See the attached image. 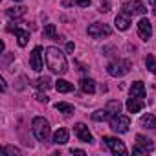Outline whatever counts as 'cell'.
<instances>
[{
  "label": "cell",
  "instance_id": "cell-30",
  "mask_svg": "<svg viewBox=\"0 0 156 156\" xmlns=\"http://www.w3.org/2000/svg\"><path fill=\"white\" fill-rule=\"evenodd\" d=\"M108 8H110L108 0H101V9H99V11H101V13H103V11H108Z\"/></svg>",
  "mask_w": 156,
  "mask_h": 156
},
{
  "label": "cell",
  "instance_id": "cell-25",
  "mask_svg": "<svg viewBox=\"0 0 156 156\" xmlns=\"http://www.w3.org/2000/svg\"><path fill=\"white\" fill-rule=\"evenodd\" d=\"M55 108H57L59 112H62V114H72V112H73V107H72L70 103H62V101H61V103H57V105H55Z\"/></svg>",
  "mask_w": 156,
  "mask_h": 156
},
{
  "label": "cell",
  "instance_id": "cell-14",
  "mask_svg": "<svg viewBox=\"0 0 156 156\" xmlns=\"http://www.w3.org/2000/svg\"><path fill=\"white\" fill-rule=\"evenodd\" d=\"M141 108H143V101H141L140 98H132V96H130V98L127 99V110H129V112L136 114V112H140Z\"/></svg>",
  "mask_w": 156,
  "mask_h": 156
},
{
  "label": "cell",
  "instance_id": "cell-4",
  "mask_svg": "<svg viewBox=\"0 0 156 156\" xmlns=\"http://www.w3.org/2000/svg\"><path fill=\"white\" fill-rule=\"evenodd\" d=\"M129 127H130V119H129L127 116L116 114V116H112V118H110V129H112L114 132L123 134V132H127V130H129Z\"/></svg>",
  "mask_w": 156,
  "mask_h": 156
},
{
  "label": "cell",
  "instance_id": "cell-18",
  "mask_svg": "<svg viewBox=\"0 0 156 156\" xmlns=\"http://www.w3.org/2000/svg\"><path fill=\"white\" fill-rule=\"evenodd\" d=\"M81 88H83L85 94H94V92H96V83H94V79H90V77L81 79Z\"/></svg>",
  "mask_w": 156,
  "mask_h": 156
},
{
  "label": "cell",
  "instance_id": "cell-23",
  "mask_svg": "<svg viewBox=\"0 0 156 156\" xmlns=\"http://www.w3.org/2000/svg\"><path fill=\"white\" fill-rule=\"evenodd\" d=\"M108 118H110V114H108L107 108H103V110H96V112L92 114V119H94V121H105V119H108Z\"/></svg>",
  "mask_w": 156,
  "mask_h": 156
},
{
  "label": "cell",
  "instance_id": "cell-8",
  "mask_svg": "<svg viewBox=\"0 0 156 156\" xmlns=\"http://www.w3.org/2000/svg\"><path fill=\"white\" fill-rule=\"evenodd\" d=\"M151 151H152V141H151L149 138L138 134V136H136V145H134L132 152H134V154H141V152H151Z\"/></svg>",
  "mask_w": 156,
  "mask_h": 156
},
{
  "label": "cell",
  "instance_id": "cell-33",
  "mask_svg": "<svg viewBox=\"0 0 156 156\" xmlns=\"http://www.w3.org/2000/svg\"><path fill=\"white\" fill-rule=\"evenodd\" d=\"M0 87H2V90H6V88H8V85H6V81H4V79H0Z\"/></svg>",
  "mask_w": 156,
  "mask_h": 156
},
{
  "label": "cell",
  "instance_id": "cell-13",
  "mask_svg": "<svg viewBox=\"0 0 156 156\" xmlns=\"http://www.w3.org/2000/svg\"><path fill=\"white\" fill-rule=\"evenodd\" d=\"M116 28L118 30H121V31H125V30H129V26H130V17L127 15V13H118V17H116Z\"/></svg>",
  "mask_w": 156,
  "mask_h": 156
},
{
  "label": "cell",
  "instance_id": "cell-16",
  "mask_svg": "<svg viewBox=\"0 0 156 156\" xmlns=\"http://www.w3.org/2000/svg\"><path fill=\"white\" fill-rule=\"evenodd\" d=\"M35 88H39V90H48L50 87H51V79H50V77H39V79H35L33 83H31Z\"/></svg>",
  "mask_w": 156,
  "mask_h": 156
},
{
  "label": "cell",
  "instance_id": "cell-7",
  "mask_svg": "<svg viewBox=\"0 0 156 156\" xmlns=\"http://www.w3.org/2000/svg\"><path fill=\"white\" fill-rule=\"evenodd\" d=\"M112 30L107 26V24H101V22H96V24H90L88 26V35L94 37V39H103V37H110Z\"/></svg>",
  "mask_w": 156,
  "mask_h": 156
},
{
  "label": "cell",
  "instance_id": "cell-15",
  "mask_svg": "<svg viewBox=\"0 0 156 156\" xmlns=\"http://www.w3.org/2000/svg\"><path fill=\"white\" fill-rule=\"evenodd\" d=\"M130 96H132V98H140V99L145 98V87H143L141 81L132 83V87H130Z\"/></svg>",
  "mask_w": 156,
  "mask_h": 156
},
{
  "label": "cell",
  "instance_id": "cell-20",
  "mask_svg": "<svg viewBox=\"0 0 156 156\" xmlns=\"http://www.w3.org/2000/svg\"><path fill=\"white\" fill-rule=\"evenodd\" d=\"M107 110H108V114L110 116H116V114H119V110H121V103L118 101V99H110L108 103H107V107H105Z\"/></svg>",
  "mask_w": 156,
  "mask_h": 156
},
{
  "label": "cell",
  "instance_id": "cell-29",
  "mask_svg": "<svg viewBox=\"0 0 156 156\" xmlns=\"http://www.w3.org/2000/svg\"><path fill=\"white\" fill-rule=\"evenodd\" d=\"M35 98H37V101H41V103H48V101H50V98H48L46 94H37Z\"/></svg>",
  "mask_w": 156,
  "mask_h": 156
},
{
  "label": "cell",
  "instance_id": "cell-17",
  "mask_svg": "<svg viewBox=\"0 0 156 156\" xmlns=\"http://www.w3.org/2000/svg\"><path fill=\"white\" fill-rule=\"evenodd\" d=\"M55 90L61 92V94H68V92H73V85L68 83V81H64V79H59L55 83Z\"/></svg>",
  "mask_w": 156,
  "mask_h": 156
},
{
  "label": "cell",
  "instance_id": "cell-31",
  "mask_svg": "<svg viewBox=\"0 0 156 156\" xmlns=\"http://www.w3.org/2000/svg\"><path fill=\"white\" fill-rule=\"evenodd\" d=\"M70 152H72V154H79V156H85V154H87V152H85L83 149H72Z\"/></svg>",
  "mask_w": 156,
  "mask_h": 156
},
{
  "label": "cell",
  "instance_id": "cell-2",
  "mask_svg": "<svg viewBox=\"0 0 156 156\" xmlns=\"http://www.w3.org/2000/svg\"><path fill=\"white\" fill-rule=\"evenodd\" d=\"M31 130H33V134H35V138L39 140V141H48L50 140V123H48V119H44V118H41V116H37V118H33V121H31Z\"/></svg>",
  "mask_w": 156,
  "mask_h": 156
},
{
  "label": "cell",
  "instance_id": "cell-1",
  "mask_svg": "<svg viewBox=\"0 0 156 156\" xmlns=\"http://www.w3.org/2000/svg\"><path fill=\"white\" fill-rule=\"evenodd\" d=\"M46 66L50 68L51 73H57V75H64L68 72V62H66V57L64 53L55 48V46H50L46 48Z\"/></svg>",
  "mask_w": 156,
  "mask_h": 156
},
{
  "label": "cell",
  "instance_id": "cell-24",
  "mask_svg": "<svg viewBox=\"0 0 156 156\" xmlns=\"http://www.w3.org/2000/svg\"><path fill=\"white\" fill-rule=\"evenodd\" d=\"M26 13V8H9L8 9V17L9 19H19Z\"/></svg>",
  "mask_w": 156,
  "mask_h": 156
},
{
  "label": "cell",
  "instance_id": "cell-3",
  "mask_svg": "<svg viewBox=\"0 0 156 156\" xmlns=\"http://www.w3.org/2000/svg\"><path fill=\"white\" fill-rule=\"evenodd\" d=\"M129 70H130V62H129V61H123V59L112 61V62L107 66V72H108L112 77H121V75H125Z\"/></svg>",
  "mask_w": 156,
  "mask_h": 156
},
{
  "label": "cell",
  "instance_id": "cell-35",
  "mask_svg": "<svg viewBox=\"0 0 156 156\" xmlns=\"http://www.w3.org/2000/svg\"><path fill=\"white\" fill-rule=\"evenodd\" d=\"M15 2H22V0H15Z\"/></svg>",
  "mask_w": 156,
  "mask_h": 156
},
{
  "label": "cell",
  "instance_id": "cell-10",
  "mask_svg": "<svg viewBox=\"0 0 156 156\" xmlns=\"http://www.w3.org/2000/svg\"><path fill=\"white\" fill-rule=\"evenodd\" d=\"M13 24H15V22H13ZM13 24L8 26V31H13V33H15V37H17V41H19V46H26L28 41H30V31L20 30V28H17V26H13Z\"/></svg>",
  "mask_w": 156,
  "mask_h": 156
},
{
  "label": "cell",
  "instance_id": "cell-28",
  "mask_svg": "<svg viewBox=\"0 0 156 156\" xmlns=\"http://www.w3.org/2000/svg\"><path fill=\"white\" fill-rule=\"evenodd\" d=\"M4 152L6 154H11V156H20V151L17 147H11V145H6L4 147Z\"/></svg>",
  "mask_w": 156,
  "mask_h": 156
},
{
  "label": "cell",
  "instance_id": "cell-32",
  "mask_svg": "<svg viewBox=\"0 0 156 156\" xmlns=\"http://www.w3.org/2000/svg\"><path fill=\"white\" fill-rule=\"evenodd\" d=\"M73 50H75V46H73V42H68V44H66V51H68V53H72Z\"/></svg>",
  "mask_w": 156,
  "mask_h": 156
},
{
  "label": "cell",
  "instance_id": "cell-34",
  "mask_svg": "<svg viewBox=\"0 0 156 156\" xmlns=\"http://www.w3.org/2000/svg\"><path fill=\"white\" fill-rule=\"evenodd\" d=\"M149 4H152V6H156V0H149Z\"/></svg>",
  "mask_w": 156,
  "mask_h": 156
},
{
  "label": "cell",
  "instance_id": "cell-9",
  "mask_svg": "<svg viewBox=\"0 0 156 156\" xmlns=\"http://www.w3.org/2000/svg\"><path fill=\"white\" fill-rule=\"evenodd\" d=\"M30 64L35 72H41L42 70V48L41 46H35L33 51L30 53Z\"/></svg>",
  "mask_w": 156,
  "mask_h": 156
},
{
  "label": "cell",
  "instance_id": "cell-11",
  "mask_svg": "<svg viewBox=\"0 0 156 156\" xmlns=\"http://www.w3.org/2000/svg\"><path fill=\"white\" fill-rule=\"evenodd\" d=\"M138 33H140V37H141L143 41H149L151 35H152V24H151L147 19H141V20L138 22Z\"/></svg>",
  "mask_w": 156,
  "mask_h": 156
},
{
  "label": "cell",
  "instance_id": "cell-21",
  "mask_svg": "<svg viewBox=\"0 0 156 156\" xmlns=\"http://www.w3.org/2000/svg\"><path fill=\"white\" fill-rule=\"evenodd\" d=\"M140 123H141L143 127H147V129H156V118H154L152 114H145V116H141Z\"/></svg>",
  "mask_w": 156,
  "mask_h": 156
},
{
  "label": "cell",
  "instance_id": "cell-27",
  "mask_svg": "<svg viewBox=\"0 0 156 156\" xmlns=\"http://www.w3.org/2000/svg\"><path fill=\"white\" fill-rule=\"evenodd\" d=\"M145 66H147L149 72L156 73V59H154L152 55H147V57H145Z\"/></svg>",
  "mask_w": 156,
  "mask_h": 156
},
{
  "label": "cell",
  "instance_id": "cell-12",
  "mask_svg": "<svg viewBox=\"0 0 156 156\" xmlns=\"http://www.w3.org/2000/svg\"><path fill=\"white\" fill-rule=\"evenodd\" d=\"M75 134H77V138H79L81 141H85V143L92 141V134H90V130H88V127L85 123H77L75 125Z\"/></svg>",
  "mask_w": 156,
  "mask_h": 156
},
{
  "label": "cell",
  "instance_id": "cell-26",
  "mask_svg": "<svg viewBox=\"0 0 156 156\" xmlns=\"http://www.w3.org/2000/svg\"><path fill=\"white\" fill-rule=\"evenodd\" d=\"M70 4H75L79 8H88L90 0H64V2H62V6H70Z\"/></svg>",
  "mask_w": 156,
  "mask_h": 156
},
{
  "label": "cell",
  "instance_id": "cell-5",
  "mask_svg": "<svg viewBox=\"0 0 156 156\" xmlns=\"http://www.w3.org/2000/svg\"><path fill=\"white\" fill-rule=\"evenodd\" d=\"M103 141H105V145L112 151V154H119V156H127V147L123 145V141L121 140H118V138H112V136H103Z\"/></svg>",
  "mask_w": 156,
  "mask_h": 156
},
{
  "label": "cell",
  "instance_id": "cell-6",
  "mask_svg": "<svg viewBox=\"0 0 156 156\" xmlns=\"http://www.w3.org/2000/svg\"><path fill=\"white\" fill-rule=\"evenodd\" d=\"M121 11L123 13H127L129 17H136V15H145V4L141 2V0H132V2H127V4H123V8H121Z\"/></svg>",
  "mask_w": 156,
  "mask_h": 156
},
{
  "label": "cell",
  "instance_id": "cell-19",
  "mask_svg": "<svg viewBox=\"0 0 156 156\" xmlns=\"http://www.w3.org/2000/svg\"><path fill=\"white\" fill-rule=\"evenodd\" d=\"M66 141H68V130H66V129H59V130L53 134V143L62 145V143H66Z\"/></svg>",
  "mask_w": 156,
  "mask_h": 156
},
{
  "label": "cell",
  "instance_id": "cell-22",
  "mask_svg": "<svg viewBox=\"0 0 156 156\" xmlns=\"http://www.w3.org/2000/svg\"><path fill=\"white\" fill-rule=\"evenodd\" d=\"M42 33H44V37H46V39H57V30H55V24H46Z\"/></svg>",
  "mask_w": 156,
  "mask_h": 156
}]
</instances>
